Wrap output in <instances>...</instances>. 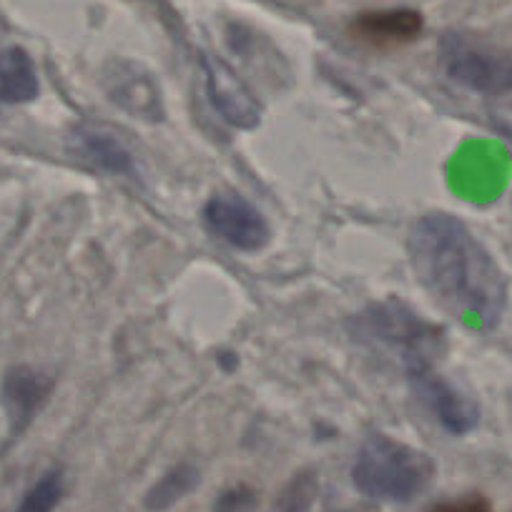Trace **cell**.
<instances>
[{"instance_id":"obj_1","label":"cell","mask_w":512,"mask_h":512,"mask_svg":"<svg viewBox=\"0 0 512 512\" xmlns=\"http://www.w3.org/2000/svg\"><path fill=\"white\" fill-rule=\"evenodd\" d=\"M407 254L420 287L445 312L480 329L500 322L507 304L505 274L457 216H422L407 236Z\"/></svg>"},{"instance_id":"obj_2","label":"cell","mask_w":512,"mask_h":512,"mask_svg":"<svg viewBox=\"0 0 512 512\" xmlns=\"http://www.w3.org/2000/svg\"><path fill=\"white\" fill-rule=\"evenodd\" d=\"M352 334L367 347L395 357L410 374L432 369L445 352V332L400 299H384L354 314Z\"/></svg>"},{"instance_id":"obj_3","label":"cell","mask_w":512,"mask_h":512,"mask_svg":"<svg viewBox=\"0 0 512 512\" xmlns=\"http://www.w3.org/2000/svg\"><path fill=\"white\" fill-rule=\"evenodd\" d=\"M437 465L425 450L372 435L362 442L352 465V482L364 497L382 502H410L430 487Z\"/></svg>"},{"instance_id":"obj_4","label":"cell","mask_w":512,"mask_h":512,"mask_svg":"<svg viewBox=\"0 0 512 512\" xmlns=\"http://www.w3.org/2000/svg\"><path fill=\"white\" fill-rule=\"evenodd\" d=\"M442 66L452 81L470 91L487 96L512 93V56L490 43L452 33L442 41Z\"/></svg>"},{"instance_id":"obj_5","label":"cell","mask_w":512,"mask_h":512,"mask_svg":"<svg viewBox=\"0 0 512 512\" xmlns=\"http://www.w3.org/2000/svg\"><path fill=\"white\" fill-rule=\"evenodd\" d=\"M204 224L209 226L211 234L239 251H259L272 239L262 211L231 191H221L206 201Z\"/></svg>"},{"instance_id":"obj_6","label":"cell","mask_w":512,"mask_h":512,"mask_svg":"<svg viewBox=\"0 0 512 512\" xmlns=\"http://www.w3.org/2000/svg\"><path fill=\"white\" fill-rule=\"evenodd\" d=\"M417 397L450 435H467L480 422V405L432 369L410 374Z\"/></svg>"},{"instance_id":"obj_7","label":"cell","mask_w":512,"mask_h":512,"mask_svg":"<svg viewBox=\"0 0 512 512\" xmlns=\"http://www.w3.org/2000/svg\"><path fill=\"white\" fill-rule=\"evenodd\" d=\"M422 28H425V21L412 8H387V11L359 13L349 23V36L367 46L387 48L415 41L420 38Z\"/></svg>"},{"instance_id":"obj_8","label":"cell","mask_w":512,"mask_h":512,"mask_svg":"<svg viewBox=\"0 0 512 512\" xmlns=\"http://www.w3.org/2000/svg\"><path fill=\"white\" fill-rule=\"evenodd\" d=\"M106 91L113 103H118L134 118L159 121L164 116L159 88L151 81L149 73H139V68L128 66V71H123V66L113 68V73L106 76Z\"/></svg>"},{"instance_id":"obj_9","label":"cell","mask_w":512,"mask_h":512,"mask_svg":"<svg viewBox=\"0 0 512 512\" xmlns=\"http://www.w3.org/2000/svg\"><path fill=\"white\" fill-rule=\"evenodd\" d=\"M209 96L216 111L234 126L249 128L259 121V108L251 93L224 68H209Z\"/></svg>"},{"instance_id":"obj_10","label":"cell","mask_w":512,"mask_h":512,"mask_svg":"<svg viewBox=\"0 0 512 512\" xmlns=\"http://www.w3.org/2000/svg\"><path fill=\"white\" fill-rule=\"evenodd\" d=\"M38 96V73L23 48L0 51V103H26Z\"/></svg>"},{"instance_id":"obj_11","label":"cell","mask_w":512,"mask_h":512,"mask_svg":"<svg viewBox=\"0 0 512 512\" xmlns=\"http://www.w3.org/2000/svg\"><path fill=\"white\" fill-rule=\"evenodd\" d=\"M51 382L43 374L33 372V369H16L11 372L6 382V402L11 407V415L18 425H26L41 402L46 400Z\"/></svg>"},{"instance_id":"obj_12","label":"cell","mask_w":512,"mask_h":512,"mask_svg":"<svg viewBox=\"0 0 512 512\" xmlns=\"http://www.w3.org/2000/svg\"><path fill=\"white\" fill-rule=\"evenodd\" d=\"M199 485V470L191 465H179L171 472H166L149 492H146V510L151 512H164L179 500H184L194 487Z\"/></svg>"},{"instance_id":"obj_13","label":"cell","mask_w":512,"mask_h":512,"mask_svg":"<svg viewBox=\"0 0 512 512\" xmlns=\"http://www.w3.org/2000/svg\"><path fill=\"white\" fill-rule=\"evenodd\" d=\"M63 495V477L61 472H48L43 475L31 490L26 492V497L21 500V505L16 507V512H53L56 510L58 500Z\"/></svg>"},{"instance_id":"obj_14","label":"cell","mask_w":512,"mask_h":512,"mask_svg":"<svg viewBox=\"0 0 512 512\" xmlns=\"http://www.w3.org/2000/svg\"><path fill=\"white\" fill-rule=\"evenodd\" d=\"M314 495H317V482L309 475H299L287 490L282 492L279 500V512H309Z\"/></svg>"},{"instance_id":"obj_15","label":"cell","mask_w":512,"mask_h":512,"mask_svg":"<svg viewBox=\"0 0 512 512\" xmlns=\"http://www.w3.org/2000/svg\"><path fill=\"white\" fill-rule=\"evenodd\" d=\"M86 149L98 164L108 166V169L123 171L128 166V154L118 146V141L108 139V136H101V134L86 136Z\"/></svg>"},{"instance_id":"obj_16","label":"cell","mask_w":512,"mask_h":512,"mask_svg":"<svg viewBox=\"0 0 512 512\" xmlns=\"http://www.w3.org/2000/svg\"><path fill=\"white\" fill-rule=\"evenodd\" d=\"M430 512H492V507L482 495H462L455 500L440 502Z\"/></svg>"}]
</instances>
